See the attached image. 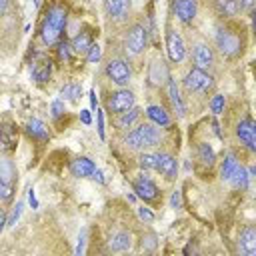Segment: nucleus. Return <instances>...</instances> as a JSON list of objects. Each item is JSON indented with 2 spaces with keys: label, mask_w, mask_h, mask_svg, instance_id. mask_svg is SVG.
I'll use <instances>...</instances> for the list:
<instances>
[{
  "label": "nucleus",
  "mask_w": 256,
  "mask_h": 256,
  "mask_svg": "<svg viewBox=\"0 0 256 256\" xmlns=\"http://www.w3.org/2000/svg\"><path fill=\"white\" fill-rule=\"evenodd\" d=\"M66 26V8L60 4H54L52 8H48L44 20H42V28H40V36L42 42L46 46L56 44V40L60 38L62 30Z\"/></svg>",
  "instance_id": "obj_1"
},
{
  "label": "nucleus",
  "mask_w": 256,
  "mask_h": 256,
  "mask_svg": "<svg viewBox=\"0 0 256 256\" xmlns=\"http://www.w3.org/2000/svg\"><path fill=\"white\" fill-rule=\"evenodd\" d=\"M162 134L156 126L152 124H140L138 128H134L126 138H124V144L128 148H148V146H156L160 142Z\"/></svg>",
  "instance_id": "obj_2"
},
{
  "label": "nucleus",
  "mask_w": 256,
  "mask_h": 256,
  "mask_svg": "<svg viewBox=\"0 0 256 256\" xmlns=\"http://www.w3.org/2000/svg\"><path fill=\"white\" fill-rule=\"evenodd\" d=\"M216 46L224 56H238L242 52V40L238 38L236 32L228 30V28H218L216 32Z\"/></svg>",
  "instance_id": "obj_3"
},
{
  "label": "nucleus",
  "mask_w": 256,
  "mask_h": 256,
  "mask_svg": "<svg viewBox=\"0 0 256 256\" xmlns=\"http://www.w3.org/2000/svg\"><path fill=\"white\" fill-rule=\"evenodd\" d=\"M214 86V78L200 68H192L184 78V88L188 92H206Z\"/></svg>",
  "instance_id": "obj_4"
},
{
  "label": "nucleus",
  "mask_w": 256,
  "mask_h": 256,
  "mask_svg": "<svg viewBox=\"0 0 256 256\" xmlns=\"http://www.w3.org/2000/svg\"><path fill=\"white\" fill-rule=\"evenodd\" d=\"M134 106V94L130 90H118L114 94H110L108 102H106V108L114 114H120V112H126L128 108Z\"/></svg>",
  "instance_id": "obj_5"
},
{
  "label": "nucleus",
  "mask_w": 256,
  "mask_h": 256,
  "mask_svg": "<svg viewBox=\"0 0 256 256\" xmlns=\"http://www.w3.org/2000/svg\"><path fill=\"white\" fill-rule=\"evenodd\" d=\"M146 48V28L142 24H134L126 36V50L130 54H140Z\"/></svg>",
  "instance_id": "obj_6"
},
{
  "label": "nucleus",
  "mask_w": 256,
  "mask_h": 256,
  "mask_svg": "<svg viewBox=\"0 0 256 256\" xmlns=\"http://www.w3.org/2000/svg\"><path fill=\"white\" fill-rule=\"evenodd\" d=\"M166 50H168V58L172 62H182L186 56V48H184V40L176 30H168L166 34Z\"/></svg>",
  "instance_id": "obj_7"
},
{
  "label": "nucleus",
  "mask_w": 256,
  "mask_h": 256,
  "mask_svg": "<svg viewBox=\"0 0 256 256\" xmlns=\"http://www.w3.org/2000/svg\"><path fill=\"white\" fill-rule=\"evenodd\" d=\"M106 74H108L110 80H112L114 84H118V86H124V84H128V80H130V68H128V64H126L124 60H118V58L108 62Z\"/></svg>",
  "instance_id": "obj_8"
},
{
  "label": "nucleus",
  "mask_w": 256,
  "mask_h": 256,
  "mask_svg": "<svg viewBox=\"0 0 256 256\" xmlns=\"http://www.w3.org/2000/svg\"><path fill=\"white\" fill-rule=\"evenodd\" d=\"M192 58H194V64H196L194 68H200V70H208L214 64V52L208 44H196L194 52H192Z\"/></svg>",
  "instance_id": "obj_9"
},
{
  "label": "nucleus",
  "mask_w": 256,
  "mask_h": 256,
  "mask_svg": "<svg viewBox=\"0 0 256 256\" xmlns=\"http://www.w3.org/2000/svg\"><path fill=\"white\" fill-rule=\"evenodd\" d=\"M134 192H136L142 200H154V198L158 196L156 184H154L146 174H140V176L134 180Z\"/></svg>",
  "instance_id": "obj_10"
},
{
  "label": "nucleus",
  "mask_w": 256,
  "mask_h": 256,
  "mask_svg": "<svg viewBox=\"0 0 256 256\" xmlns=\"http://www.w3.org/2000/svg\"><path fill=\"white\" fill-rule=\"evenodd\" d=\"M236 134H238V138H240L250 150H256V126H254V122H252L250 118H244V120L238 124Z\"/></svg>",
  "instance_id": "obj_11"
},
{
  "label": "nucleus",
  "mask_w": 256,
  "mask_h": 256,
  "mask_svg": "<svg viewBox=\"0 0 256 256\" xmlns=\"http://www.w3.org/2000/svg\"><path fill=\"white\" fill-rule=\"evenodd\" d=\"M238 248H240V254H244V256L256 254V230L252 226H246L242 230L240 240H238Z\"/></svg>",
  "instance_id": "obj_12"
},
{
  "label": "nucleus",
  "mask_w": 256,
  "mask_h": 256,
  "mask_svg": "<svg viewBox=\"0 0 256 256\" xmlns=\"http://www.w3.org/2000/svg\"><path fill=\"white\" fill-rule=\"evenodd\" d=\"M174 14L182 22H192L196 16V0H174Z\"/></svg>",
  "instance_id": "obj_13"
},
{
  "label": "nucleus",
  "mask_w": 256,
  "mask_h": 256,
  "mask_svg": "<svg viewBox=\"0 0 256 256\" xmlns=\"http://www.w3.org/2000/svg\"><path fill=\"white\" fill-rule=\"evenodd\" d=\"M168 66L164 64V60H154L150 64V70H148V80L152 86H162L164 82H168Z\"/></svg>",
  "instance_id": "obj_14"
},
{
  "label": "nucleus",
  "mask_w": 256,
  "mask_h": 256,
  "mask_svg": "<svg viewBox=\"0 0 256 256\" xmlns=\"http://www.w3.org/2000/svg\"><path fill=\"white\" fill-rule=\"evenodd\" d=\"M156 170H160L166 178H176V172H178V164H176V158L170 156V154H156Z\"/></svg>",
  "instance_id": "obj_15"
},
{
  "label": "nucleus",
  "mask_w": 256,
  "mask_h": 256,
  "mask_svg": "<svg viewBox=\"0 0 256 256\" xmlns=\"http://www.w3.org/2000/svg\"><path fill=\"white\" fill-rule=\"evenodd\" d=\"M104 8L110 18L122 20L130 10V0H104Z\"/></svg>",
  "instance_id": "obj_16"
},
{
  "label": "nucleus",
  "mask_w": 256,
  "mask_h": 256,
  "mask_svg": "<svg viewBox=\"0 0 256 256\" xmlns=\"http://www.w3.org/2000/svg\"><path fill=\"white\" fill-rule=\"evenodd\" d=\"M16 142H18V136H16V130L10 126V124H2L0 126V152H10L16 148Z\"/></svg>",
  "instance_id": "obj_17"
},
{
  "label": "nucleus",
  "mask_w": 256,
  "mask_h": 256,
  "mask_svg": "<svg viewBox=\"0 0 256 256\" xmlns=\"http://www.w3.org/2000/svg\"><path fill=\"white\" fill-rule=\"evenodd\" d=\"M50 74H52V62H50V58H38L36 62H34V68H32V76H34V80L36 82H46L48 78H50Z\"/></svg>",
  "instance_id": "obj_18"
},
{
  "label": "nucleus",
  "mask_w": 256,
  "mask_h": 256,
  "mask_svg": "<svg viewBox=\"0 0 256 256\" xmlns=\"http://www.w3.org/2000/svg\"><path fill=\"white\" fill-rule=\"evenodd\" d=\"M70 170H72L74 176L86 178V176H92V172L96 170V166H94V162L90 158H76V160H72Z\"/></svg>",
  "instance_id": "obj_19"
},
{
  "label": "nucleus",
  "mask_w": 256,
  "mask_h": 256,
  "mask_svg": "<svg viewBox=\"0 0 256 256\" xmlns=\"http://www.w3.org/2000/svg\"><path fill=\"white\" fill-rule=\"evenodd\" d=\"M132 246V236L128 232H116L112 238H110V248L114 252H124Z\"/></svg>",
  "instance_id": "obj_20"
},
{
  "label": "nucleus",
  "mask_w": 256,
  "mask_h": 256,
  "mask_svg": "<svg viewBox=\"0 0 256 256\" xmlns=\"http://www.w3.org/2000/svg\"><path fill=\"white\" fill-rule=\"evenodd\" d=\"M168 96H170V102H172V108L178 112V116H184L186 110H184V104H182V98H180V92H178V86L174 80L168 78Z\"/></svg>",
  "instance_id": "obj_21"
},
{
  "label": "nucleus",
  "mask_w": 256,
  "mask_h": 256,
  "mask_svg": "<svg viewBox=\"0 0 256 256\" xmlns=\"http://www.w3.org/2000/svg\"><path fill=\"white\" fill-rule=\"evenodd\" d=\"M26 132H28L32 138H38V140H46V138H48V130H46L44 122L38 120V118L28 120V124H26Z\"/></svg>",
  "instance_id": "obj_22"
},
{
  "label": "nucleus",
  "mask_w": 256,
  "mask_h": 256,
  "mask_svg": "<svg viewBox=\"0 0 256 256\" xmlns=\"http://www.w3.org/2000/svg\"><path fill=\"white\" fill-rule=\"evenodd\" d=\"M146 114H148V118H150L154 124H158V126H168V124H170V118H168L166 110L160 108V106H148V108H146Z\"/></svg>",
  "instance_id": "obj_23"
},
{
  "label": "nucleus",
  "mask_w": 256,
  "mask_h": 256,
  "mask_svg": "<svg viewBox=\"0 0 256 256\" xmlns=\"http://www.w3.org/2000/svg\"><path fill=\"white\" fill-rule=\"evenodd\" d=\"M140 116V110L138 108H128L126 112H120V116L116 118V126L118 128H130L134 122H136V118Z\"/></svg>",
  "instance_id": "obj_24"
},
{
  "label": "nucleus",
  "mask_w": 256,
  "mask_h": 256,
  "mask_svg": "<svg viewBox=\"0 0 256 256\" xmlns=\"http://www.w3.org/2000/svg\"><path fill=\"white\" fill-rule=\"evenodd\" d=\"M228 180L232 182V186H234V188H246V186H248V180H250V174L246 172V168H244V166H240V164H238V166H236V170L232 172V176H230Z\"/></svg>",
  "instance_id": "obj_25"
},
{
  "label": "nucleus",
  "mask_w": 256,
  "mask_h": 256,
  "mask_svg": "<svg viewBox=\"0 0 256 256\" xmlns=\"http://www.w3.org/2000/svg\"><path fill=\"white\" fill-rule=\"evenodd\" d=\"M14 178H16L14 164L8 158H0V180H4L6 184H12Z\"/></svg>",
  "instance_id": "obj_26"
},
{
  "label": "nucleus",
  "mask_w": 256,
  "mask_h": 256,
  "mask_svg": "<svg viewBox=\"0 0 256 256\" xmlns=\"http://www.w3.org/2000/svg\"><path fill=\"white\" fill-rule=\"evenodd\" d=\"M238 10V0H216V12L220 16H234Z\"/></svg>",
  "instance_id": "obj_27"
},
{
  "label": "nucleus",
  "mask_w": 256,
  "mask_h": 256,
  "mask_svg": "<svg viewBox=\"0 0 256 256\" xmlns=\"http://www.w3.org/2000/svg\"><path fill=\"white\" fill-rule=\"evenodd\" d=\"M90 44H92L90 34H88V32H80L78 36H74V40H72L70 48H72L74 52H86V50L90 48Z\"/></svg>",
  "instance_id": "obj_28"
},
{
  "label": "nucleus",
  "mask_w": 256,
  "mask_h": 256,
  "mask_svg": "<svg viewBox=\"0 0 256 256\" xmlns=\"http://www.w3.org/2000/svg\"><path fill=\"white\" fill-rule=\"evenodd\" d=\"M198 158L204 166H212L214 164V150L210 148V144L206 142H200L198 144Z\"/></svg>",
  "instance_id": "obj_29"
},
{
  "label": "nucleus",
  "mask_w": 256,
  "mask_h": 256,
  "mask_svg": "<svg viewBox=\"0 0 256 256\" xmlns=\"http://www.w3.org/2000/svg\"><path fill=\"white\" fill-rule=\"evenodd\" d=\"M60 94H62L64 100H72V102H76V100L82 96V88H80L78 84L70 82V84H66V86L60 90Z\"/></svg>",
  "instance_id": "obj_30"
},
{
  "label": "nucleus",
  "mask_w": 256,
  "mask_h": 256,
  "mask_svg": "<svg viewBox=\"0 0 256 256\" xmlns=\"http://www.w3.org/2000/svg\"><path fill=\"white\" fill-rule=\"evenodd\" d=\"M236 166H238V160H236L232 154H228V156H226V160H224V164H222V170H220L222 178H224V180H228V178L232 176V172L236 170Z\"/></svg>",
  "instance_id": "obj_31"
},
{
  "label": "nucleus",
  "mask_w": 256,
  "mask_h": 256,
  "mask_svg": "<svg viewBox=\"0 0 256 256\" xmlns=\"http://www.w3.org/2000/svg\"><path fill=\"white\" fill-rule=\"evenodd\" d=\"M138 164L144 170H156V154H142L138 158Z\"/></svg>",
  "instance_id": "obj_32"
},
{
  "label": "nucleus",
  "mask_w": 256,
  "mask_h": 256,
  "mask_svg": "<svg viewBox=\"0 0 256 256\" xmlns=\"http://www.w3.org/2000/svg\"><path fill=\"white\" fill-rule=\"evenodd\" d=\"M210 108H212L214 114H220V112L224 110V96H222V94H216V96L210 100Z\"/></svg>",
  "instance_id": "obj_33"
},
{
  "label": "nucleus",
  "mask_w": 256,
  "mask_h": 256,
  "mask_svg": "<svg viewBox=\"0 0 256 256\" xmlns=\"http://www.w3.org/2000/svg\"><path fill=\"white\" fill-rule=\"evenodd\" d=\"M88 52V62H98L100 60V56H102V50H100V46L98 44H90V48L86 50Z\"/></svg>",
  "instance_id": "obj_34"
},
{
  "label": "nucleus",
  "mask_w": 256,
  "mask_h": 256,
  "mask_svg": "<svg viewBox=\"0 0 256 256\" xmlns=\"http://www.w3.org/2000/svg\"><path fill=\"white\" fill-rule=\"evenodd\" d=\"M22 208H24V202H18V204L14 206V210H12L10 218L6 220V226H14V224H16V220H18V218H20V214H22Z\"/></svg>",
  "instance_id": "obj_35"
},
{
  "label": "nucleus",
  "mask_w": 256,
  "mask_h": 256,
  "mask_svg": "<svg viewBox=\"0 0 256 256\" xmlns=\"http://www.w3.org/2000/svg\"><path fill=\"white\" fill-rule=\"evenodd\" d=\"M12 194H14L12 184H6L4 180H0V200H10Z\"/></svg>",
  "instance_id": "obj_36"
},
{
  "label": "nucleus",
  "mask_w": 256,
  "mask_h": 256,
  "mask_svg": "<svg viewBox=\"0 0 256 256\" xmlns=\"http://www.w3.org/2000/svg\"><path fill=\"white\" fill-rule=\"evenodd\" d=\"M142 248L154 250V248H156V236H154V234H148L146 238H142Z\"/></svg>",
  "instance_id": "obj_37"
},
{
  "label": "nucleus",
  "mask_w": 256,
  "mask_h": 256,
  "mask_svg": "<svg viewBox=\"0 0 256 256\" xmlns=\"http://www.w3.org/2000/svg\"><path fill=\"white\" fill-rule=\"evenodd\" d=\"M62 112H64V102H62V100H54V102H52V116L58 118Z\"/></svg>",
  "instance_id": "obj_38"
},
{
  "label": "nucleus",
  "mask_w": 256,
  "mask_h": 256,
  "mask_svg": "<svg viewBox=\"0 0 256 256\" xmlns=\"http://www.w3.org/2000/svg\"><path fill=\"white\" fill-rule=\"evenodd\" d=\"M138 216H140L144 222H152V220H154V214H152L148 208H144V206L138 208Z\"/></svg>",
  "instance_id": "obj_39"
},
{
  "label": "nucleus",
  "mask_w": 256,
  "mask_h": 256,
  "mask_svg": "<svg viewBox=\"0 0 256 256\" xmlns=\"http://www.w3.org/2000/svg\"><path fill=\"white\" fill-rule=\"evenodd\" d=\"M58 54H60V60H68L70 58V46L66 42H62L58 48Z\"/></svg>",
  "instance_id": "obj_40"
},
{
  "label": "nucleus",
  "mask_w": 256,
  "mask_h": 256,
  "mask_svg": "<svg viewBox=\"0 0 256 256\" xmlns=\"http://www.w3.org/2000/svg\"><path fill=\"white\" fill-rule=\"evenodd\" d=\"M98 112V136H100V140H104V114H102V110H96Z\"/></svg>",
  "instance_id": "obj_41"
},
{
  "label": "nucleus",
  "mask_w": 256,
  "mask_h": 256,
  "mask_svg": "<svg viewBox=\"0 0 256 256\" xmlns=\"http://www.w3.org/2000/svg\"><path fill=\"white\" fill-rule=\"evenodd\" d=\"M170 206L172 208H180V192H172V198H170Z\"/></svg>",
  "instance_id": "obj_42"
},
{
  "label": "nucleus",
  "mask_w": 256,
  "mask_h": 256,
  "mask_svg": "<svg viewBox=\"0 0 256 256\" xmlns=\"http://www.w3.org/2000/svg\"><path fill=\"white\" fill-rule=\"evenodd\" d=\"M84 240H86V232H82V234H80V238H78V244H76V254H82V252H84Z\"/></svg>",
  "instance_id": "obj_43"
},
{
  "label": "nucleus",
  "mask_w": 256,
  "mask_h": 256,
  "mask_svg": "<svg viewBox=\"0 0 256 256\" xmlns=\"http://www.w3.org/2000/svg\"><path fill=\"white\" fill-rule=\"evenodd\" d=\"M254 6V0H240L238 2V8H244V10H252Z\"/></svg>",
  "instance_id": "obj_44"
},
{
  "label": "nucleus",
  "mask_w": 256,
  "mask_h": 256,
  "mask_svg": "<svg viewBox=\"0 0 256 256\" xmlns=\"http://www.w3.org/2000/svg\"><path fill=\"white\" fill-rule=\"evenodd\" d=\"M80 120L84 124H90V110H80Z\"/></svg>",
  "instance_id": "obj_45"
},
{
  "label": "nucleus",
  "mask_w": 256,
  "mask_h": 256,
  "mask_svg": "<svg viewBox=\"0 0 256 256\" xmlns=\"http://www.w3.org/2000/svg\"><path fill=\"white\" fill-rule=\"evenodd\" d=\"M28 200H30V206H32V208H38V200H36V196H34V190L28 192Z\"/></svg>",
  "instance_id": "obj_46"
},
{
  "label": "nucleus",
  "mask_w": 256,
  "mask_h": 256,
  "mask_svg": "<svg viewBox=\"0 0 256 256\" xmlns=\"http://www.w3.org/2000/svg\"><path fill=\"white\" fill-rule=\"evenodd\" d=\"M92 178H94V180H98L100 184H104V176H102V172H100L98 168H96V170L92 172Z\"/></svg>",
  "instance_id": "obj_47"
},
{
  "label": "nucleus",
  "mask_w": 256,
  "mask_h": 256,
  "mask_svg": "<svg viewBox=\"0 0 256 256\" xmlns=\"http://www.w3.org/2000/svg\"><path fill=\"white\" fill-rule=\"evenodd\" d=\"M90 106L96 108V92L94 90H90Z\"/></svg>",
  "instance_id": "obj_48"
},
{
  "label": "nucleus",
  "mask_w": 256,
  "mask_h": 256,
  "mask_svg": "<svg viewBox=\"0 0 256 256\" xmlns=\"http://www.w3.org/2000/svg\"><path fill=\"white\" fill-rule=\"evenodd\" d=\"M4 224H6V216H4V212L0 210V232L4 230Z\"/></svg>",
  "instance_id": "obj_49"
},
{
  "label": "nucleus",
  "mask_w": 256,
  "mask_h": 256,
  "mask_svg": "<svg viewBox=\"0 0 256 256\" xmlns=\"http://www.w3.org/2000/svg\"><path fill=\"white\" fill-rule=\"evenodd\" d=\"M6 4H8V0H0V14L6 10Z\"/></svg>",
  "instance_id": "obj_50"
},
{
  "label": "nucleus",
  "mask_w": 256,
  "mask_h": 256,
  "mask_svg": "<svg viewBox=\"0 0 256 256\" xmlns=\"http://www.w3.org/2000/svg\"><path fill=\"white\" fill-rule=\"evenodd\" d=\"M212 126H214V132H216V134H218V136H220V128H218V122H216V120H214V122H212Z\"/></svg>",
  "instance_id": "obj_51"
}]
</instances>
